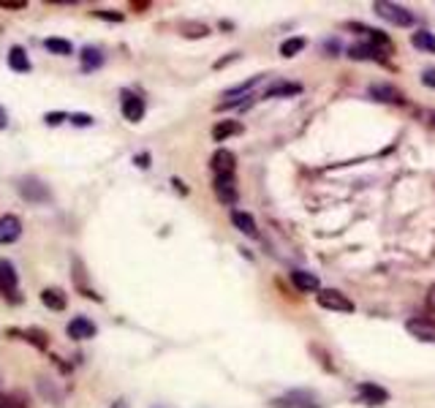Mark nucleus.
Instances as JSON below:
<instances>
[{
    "mask_svg": "<svg viewBox=\"0 0 435 408\" xmlns=\"http://www.w3.org/2000/svg\"><path fill=\"white\" fill-rule=\"evenodd\" d=\"M373 11L387 20L389 25H397V27H411L414 25V14L405 8V6H397V3H387V0H375Z\"/></svg>",
    "mask_w": 435,
    "mask_h": 408,
    "instance_id": "f257e3e1",
    "label": "nucleus"
},
{
    "mask_svg": "<svg viewBox=\"0 0 435 408\" xmlns=\"http://www.w3.org/2000/svg\"><path fill=\"white\" fill-rule=\"evenodd\" d=\"M272 408H321L316 392H308V389H291L286 395L275 397L272 400Z\"/></svg>",
    "mask_w": 435,
    "mask_h": 408,
    "instance_id": "f03ea898",
    "label": "nucleus"
},
{
    "mask_svg": "<svg viewBox=\"0 0 435 408\" xmlns=\"http://www.w3.org/2000/svg\"><path fill=\"white\" fill-rule=\"evenodd\" d=\"M17 191H20L22 199H27V202H33V204H44L52 199L49 188H46L39 177H22L20 183H17Z\"/></svg>",
    "mask_w": 435,
    "mask_h": 408,
    "instance_id": "7ed1b4c3",
    "label": "nucleus"
},
{
    "mask_svg": "<svg viewBox=\"0 0 435 408\" xmlns=\"http://www.w3.org/2000/svg\"><path fill=\"white\" fill-rule=\"evenodd\" d=\"M316 300H318V305L327 307V310H337V313H353V302L343 294V291H337V288H321L318 294H316Z\"/></svg>",
    "mask_w": 435,
    "mask_h": 408,
    "instance_id": "20e7f679",
    "label": "nucleus"
},
{
    "mask_svg": "<svg viewBox=\"0 0 435 408\" xmlns=\"http://www.w3.org/2000/svg\"><path fill=\"white\" fill-rule=\"evenodd\" d=\"M17 286H20V275H17V267L11 264L8 259H0V294L14 300L17 302Z\"/></svg>",
    "mask_w": 435,
    "mask_h": 408,
    "instance_id": "39448f33",
    "label": "nucleus"
},
{
    "mask_svg": "<svg viewBox=\"0 0 435 408\" xmlns=\"http://www.w3.org/2000/svg\"><path fill=\"white\" fill-rule=\"evenodd\" d=\"M120 112H123V117L128 122H139L145 117V98H139L131 90H123V96H120Z\"/></svg>",
    "mask_w": 435,
    "mask_h": 408,
    "instance_id": "423d86ee",
    "label": "nucleus"
},
{
    "mask_svg": "<svg viewBox=\"0 0 435 408\" xmlns=\"http://www.w3.org/2000/svg\"><path fill=\"white\" fill-rule=\"evenodd\" d=\"M212 188H215V196H218L223 204H237V199H240V191H237V180H234V174H218L215 183H212Z\"/></svg>",
    "mask_w": 435,
    "mask_h": 408,
    "instance_id": "0eeeda50",
    "label": "nucleus"
},
{
    "mask_svg": "<svg viewBox=\"0 0 435 408\" xmlns=\"http://www.w3.org/2000/svg\"><path fill=\"white\" fill-rule=\"evenodd\" d=\"M65 329H68V338H74V340H90V338L98 335V326L93 324L87 316H74Z\"/></svg>",
    "mask_w": 435,
    "mask_h": 408,
    "instance_id": "6e6552de",
    "label": "nucleus"
},
{
    "mask_svg": "<svg viewBox=\"0 0 435 408\" xmlns=\"http://www.w3.org/2000/svg\"><path fill=\"white\" fill-rule=\"evenodd\" d=\"M22 237V221L17 215H0V245H11Z\"/></svg>",
    "mask_w": 435,
    "mask_h": 408,
    "instance_id": "1a4fd4ad",
    "label": "nucleus"
},
{
    "mask_svg": "<svg viewBox=\"0 0 435 408\" xmlns=\"http://www.w3.org/2000/svg\"><path fill=\"white\" fill-rule=\"evenodd\" d=\"M405 329L414 335L416 340H424V343H435V321L433 319H411Z\"/></svg>",
    "mask_w": 435,
    "mask_h": 408,
    "instance_id": "9d476101",
    "label": "nucleus"
},
{
    "mask_svg": "<svg viewBox=\"0 0 435 408\" xmlns=\"http://www.w3.org/2000/svg\"><path fill=\"white\" fill-rule=\"evenodd\" d=\"M359 397H362V403L365 406H384V403H389V392L384 387H375V384H359Z\"/></svg>",
    "mask_w": 435,
    "mask_h": 408,
    "instance_id": "9b49d317",
    "label": "nucleus"
},
{
    "mask_svg": "<svg viewBox=\"0 0 435 408\" xmlns=\"http://www.w3.org/2000/svg\"><path fill=\"white\" fill-rule=\"evenodd\" d=\"M212 172H215V177L218 174H234V166H237V158H234V153L226 150V147H221V150H215V155H212Z\"/></svg>",
    "mask_w": 435,
    "mask_h": 408,
    "instance_id": "f8f14e48",
    "label": "nucleus"
},
{
    "mask_svg": "<svg viewBox=\"0 0 435 408\" xmlns=\"http://www.w3.org/2000/svg\"><path fill=\"white\" fill-rule=\"evenodd\" d=\"M291 283L297 286L299 291H305V294H311V291H321L318 275H316V272H308V269H294V272H291Z\"/></svg>",
    "mask_w": 435,
    "mask_h": 408,
    "instance_id": "ddd939ff",
    "label": "nucleus"
},
{
    "mask_svg": "<svg viewBox=\"0 0 435 408\" xmlns=\"http://www.w3.org/2000/svg\"><path fill=\"white\" fill-rule=\"evenodd\" d=\"M368 93L373 96L375 101H387V103H400L403 101V98H400V93H397V87L387 84V82H375V84H370V87H368Z\"/></svg>",
    "mask_w": 435,
    "mask_h": 408,
    "instance_id": "4468645a",
    "label": "nucleus"
},
{
    "mask_svg": "<svg viewBox=\"0 0 435 408\" xmlns=\"http://www.w3.org/2000/svg\"><path fill=\"white\" fill-rule=\"evenodd\" d=\"M8 68L17 71V74H27V71H33V63H30L27 52H25L22 46H11V49H8Z\"/></svg>",
    "mask_w": 435,
    "mask_h": 408,
    "instance_id": "2eb2a0df",
    "label": "nucleus"
},
{
    "mask_svg": "<svg viewBox=\"0 0 435 408\" xmlns=\"http://www.w3.org/2000/svg\"><path fill=\"white\" fill-rule=\"evenodd\" d=\"M231 224L237 226L242 234H248V237H259V229H256V221H253V215H250V212L234 210V212H231Z\"/></svg>",
    "mask_w": 435,
    "mask_h": 408,
    "instance_id": "dca6fc26",
    "label": "nucleus"
},
{
    "mask_svg": "<svg viewBox=\"0 0 435 408\" xmlns=\"http://www.w3.org/2000/svg\"><path fill=\"white\" fill-rule=\"evenodd\" d=\"M349 58H353V60H381V49H375L370 41L368 44H351Z\"/></svg>",
    "mask_w": 435,
    "mask_h": 408,
    "instance_id": "f3484780",
    "label": "nucleus"
},
{
    "mask_svg": "<svg viewBox=\"0 0 435 408\" xmlns=\"http://www.w3.org/2000/svg\"><path fill=\"white\" fill-rule=\"evenodd\" d=\"M41 302L49 307V310H65L68 297L63 294L60 288H41Z\"/></svg>",
    "mask_w": 435,
    "mask_h": 408,
    "instance_id": "a211bd4d",
    "label": "nucleus"
},
{
    "mask_svg": "<svg viewBox=\"0 0 435 408\" xmlns=\"http://www.w3.org/2000/svg\"><path fill=\"white\" fill-rule=\"evenodd\" d=\"M8 335H20L22 340H27V343H33L36 348H49V335L41 332V329H25V332H17V329H8Z\"/></svg>",
    "mask_w": 435,
    "mask_h": 408,
    "instance_id": "6ab92c4d",
    "label": "nucleus"
},
{
    "mask_svg": "<svg viewBox=\"0 0 435 408\" xmlns=\"http://www.w3.org/2000/svg\"><path fill=\"white\" fill-rule=\"evenodd\" d=\"M237 134H242V125L234 120H223L212 128V139L215 142H226L228 136H237Z\"/></svg>",
    "mask_w": 435,
    "mask_h": 408,
    "instance_id": "aec40b11",
    "label": "nucleus"
},
{
    "mask_svg": "<svg viewBox=\"0 0 435 408\" xmlns=\"http://www.w3.org/2000/svg\"><path fill=\"white\" fill-rule=\"evenodd\" d=\"M104 65V55L98 46H84L82 49V68L84 71H98Z\"/></svg>",
    "mask_w": 435,
    "mask_h": 408,
    "instance_id": "412c9836",
    "label": "nucleus"
},
{
    "mask_svg": "<svg viewBox=\"0 0 435 408\" xmlns=\"http://www.w3.org/2000/svg\"><path fill=\"white\" fill-rule=\"evenodd\" d=\"M44 49L52 52V55H63V58L74 55V44L68 39H46L44 41Z\"/></svg>",
    "mask_w": 435,
    "mask_h": 408,
    "instance_id": "4be33fe9",
    "label": "nucleus"
},
{
    "mask_svg": "<svg viewBox=\"0 0 435 408\" xmlns=\"http://www.w3.org/2000/svg\"><path fill=\"white\" fill-rule=\"evenodd\" d=\"M411 44H414L416 49H422V52H435V33H430V30H416L414 36H411Z\"/></svg>",
    "mask_w": 435,
    "mask_h": 408,
    "instance_id": "5701e85b",
    "label": "nucleus"
},
{
    "mask_svg": "<svg viewBox=\"0 0 435 408\" xmlns=\"http://www.w3.org/2000/svg\"><path fill=\"white\" fill-rule=\"evenodd\" d=\"M302 87L299 84H289V82H280V84H275L270 87L267 93H264V98H275V96H294V93H299Z\"/></svg>",
    "mask_w": 435,
    "mask_h": 408,
    "instance_id": "b1692460",
    "label": "nucleus"
},
{
    "mask_svg": "<svg viewBox=\"0 0 435 408\" xmlns=\"http://www.w3.org/2000/svg\"><path fill=\"white\" fill-rule=\"evenodd\" d=\"M368 39H370V44H373L375 49L392 52V39H389L387 33H381V30H368Z\"/></svg>",
    "mask_w": 435,
    "mask_h": 408,
    "instance_id": "393cba45",
    "label": "nucleus"
},
{
    "mask_svg": "<svg viewBox=\"0 0 435 408\" xmlns=\"http://www.w3.org/2000/svg\"><path fill=\"white\" fill-rule=\"evenodd\" d=\"M305 49V39H289L280 44V55L283 58H294V55H299Z\"/></svg>",
    "mask_w": 435,
    "mask_h": 408,
    "instance_id": "a878e982",
    "label": "nucleus"
},
{
    "mask_svg": "<svg viewBox=\"0 0 435 408\" xmlns=\"http://www.w3.org/2000/svg\"><path fill=\"white\" fill-rule=\"evenodd\" d=\"M259 82H261V74H259V77H250L248 82H242V84H237V87L226 90L223 96H226V98H234V96H245V93H250V90H253V87H256Z\"/></svg>",
    "mask_w": 435,
    "mask_h": 408,
    "instance_id": "bb28decb",
    "label": "nucleus"
},
{
    "mask_svg": "<svg viewBox=\"0 0 435 408\" xmlns=\"http://www.w3.org/2000/svg\"><path fill=\"white\" fill-rule=\"evenodd\" d=\"M71 120V115H65V112H46L44 115V122L46 125H60V122Z\"/></svg>",
    "mask_w": 435,
    "mask_h": 408,
    "instance_id": "cd10ccee",
    "label": "nucleus"
},
{
    "mask_svg": "<svg viewBox=\"0 0 435 408\" xmlns=\"http://www.w3.org/2000/svg\"><path fill=\"white\" fill-rule=\"evenodd\" d=\"M183 30H188L186 36H190V39H199V36H207V27H204V25H190V22H186V25H183Z\"/></svg>",
    "mask_w": 435,
    "mask_h": 408,
    "instance_id": "c85d7f7f",
    "label": "nucleus"
},
{
    "mask_svg": "<svg viewBox=\"0 0 435 408\" xmlns=\"http://www.w3.org/2000/svg\"><path fill=\"white\" fill-rule=\"evenodd\" d=\"M27 6V0H0V8L6 11H22Z\"/></svg>",
    "mask_w": 435,
    "mask_h": 408,
    "instance_id": "c756f323",
    "label": "nucleus"
},
{
    "mask_svg": "<svg viewBox=\"0 0 435 408\" xmlns=\"http://www.w3.org/2000/svg\"><path fill=\"white\" fill-rule=\"evenodd\" d=\"M71 122L79 125V128H84V125H93V117H90V115H82V112H77V115H71Z\"/></svg>",
    "mask_w": 435,
    "mask_h": 408,
    "instance_id": "7c9ffc66",
    "label": "nucleus"
},
{
    "mask_svg": "<svg viewBox=\"0 0 435 408\" xmlns=\"http://www.w3.org/2000/svg\"><path fill=\"white\" fill-rule=\"evenodd\" d=\"M422 82H424L427 87H435V68H427L424 77H422Z\"/></svg>",
    "mask_w": 435,
    "mask_h": 408,
    "instance_id": "2f4dec72",
    "label": "nucleus"
},
{
    "mask_svg": "<svg viewBox=\"0 0 435 408\" xmlns=\"http://www.w3.org/2000/svg\"><path fill=\"white\" fill-rule=\"evenodd\" d=\"M96 17H101V20H115V22L123 20V14H112V11H96Z\"/></svg>",
    "mask_w": 435,
    "mask_h": 408,
    "instance_id": "473e14b6",
    "label": "nucleus"
},
{
    "mask_svg": "<svg viewBox=\"0 0 435 408\" xmlns=\"http://www.w3.org/2000/svg\"><path fill=\"white\" fill-rule=\"evenodd\" d=\"M6 125H8V112H6L3 106H0V131H3Z\"/></svg>",
    "mask_w": 435,
    "mask_h": 408,
    "instance_id": "72a5a7b5",
    "label": "nucleus"
},
{
    "mask_svg": "<svg viewBox=\"0 0 435 408\" xmlns=\"http://www.w3.org/2000/svg\"><path fill=\"white\" fill-rule=\"evenodd\" d=\"M427 307H430V310L435 313V286L430 288V294H427Z\"/></svg>",
    "mask_w": 435,
    "mask_h": 408,
    "instance_id": "f704fd0d",
    "label": "nucleus"
},
{
    "mask_svg": "<svg viewBox=\"0 0 435 408\" xmlns=\"http://www.w3.org/2000/svg\"><path fill=\"white\" fill-rule=\"evenodd\" d=\"M150 155H147V153H142V155H136V163H139V166H142V169H147V166H150Z\"/></svg>",
    "mask_w": 435,
    "mask_h": 408,
    "instance_id": "c9c22d12",
    "label": "nucleus"
}]
</instances>
